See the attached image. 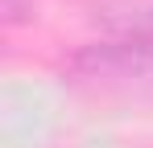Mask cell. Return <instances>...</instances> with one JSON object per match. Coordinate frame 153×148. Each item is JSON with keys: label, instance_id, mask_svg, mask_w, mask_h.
<instances>
[{"label": "cell", "instance_id": "1", "mask_svg": "<svg viewBox=\"0 0 153 148\" xmlns=\"http://www.w3.org/2000/svg\"><path fill=\"white\" fill-rule=\"evenodd\" d=\"M66 70L75 78H103V82H153V37L112 33L108 41L83 45Z\"/></svg>", "mask_w": 153, "mask_h": 148}]
</instances>
